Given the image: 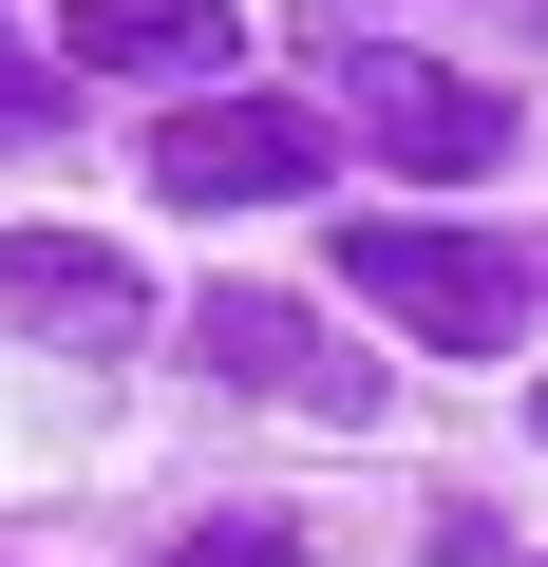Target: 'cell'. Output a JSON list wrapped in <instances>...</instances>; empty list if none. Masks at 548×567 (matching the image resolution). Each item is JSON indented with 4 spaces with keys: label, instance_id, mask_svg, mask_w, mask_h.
Here are the masks:
<instances>
[{
    "label": "cell",
    "instance_id": "cell-4",
    "mask_svg": "<svg viewBox=\"0 0 548 567\" xmlns=\"http://www.w3.org/2000/svg\"><path fill=\"white\" fill-rule=\"evenodd\" d=\"M0 322H39L58 360H114V341L152 322V284H133L114 246H76V227H0Z\"/></svg>",
    "mask_w": 548,
    "mask_h": 567
},
{
    "label": "cell",
    "instance_id": "cell-8",
    "mask_svg": "<svg viewBox=\"0 0 548 567\" xmlns=\"http://www.w3.org/2000/svg\"><path fill=\"white\" fill-rule=\"evenodd\" d=\"M39 114H58V76H39L20 39H0V133H39Z\"/></svg>",
    "mask_w": 548,
    "mask_h": 567
},
{
    "label": "cell",
    "instance_id": "cell-3",
    "mask_svg": "<svg viewBox=\"0 0 548 567\" xmlns=\"http://www.w3.org/2000/svg\"><path fill=\"white\" fill-rule=\"evenodd\" d=\"M189 341H208V379L285 398V416H322V435H360V416H379V379H360L303 303H265V284H208V303H189Z\"/></svg>",
    "mask_w": 548,
    "mask_h": 567
},
{
    "label": "cell",
    "instance_id": "cell-5",
    "mask_svg": "<svg viewBox=\"0 0 548 567\" xmlns=\"http://www.w3.org/2000/svg\"><path fill=\"white\" fill-rule=\"evenodd\" d=\"M360 133H379L397 171H492V152H510V95L435 76V58H360Z\"/></svg>",
    "mask_w": 548,
    "mask_h": 567
},
{
    "label": "cell",
    "instance_id": "cell-7",
    "mask_svg": "<svg viewBox=\"0 0 548 567\" xmlns=\"http://www.w3.org/2000/svg\"><path fill=\"white\" fill-rule=\"evenodd\" d=\"M170 567H303V548H285V529H189Z\"/></svg>",
    "mask_w": 548,
    "mask_h": 567
},
{
    "label": "cell",
    "instance_id": "cell-1",
    "mask_svg": "<svg viewBox=\"0 0 548 567\" xmlns=\"http://www.w3.org/2000/svg\"><path fill=\"white\" fill-rule=\"evenodd\" d=\"M341 284H360L397 341H435V360H510V341H529V246H492V227L360 208V227H341Z\"/></svg>",
    "mask_w": 548,
    "mask_h": 567
},
{
    "label": "cell",
    "instance_id": "cell-6",
    "mask_svg": "<svg viewBox=\"0 0 548 567\" xmlns=\"http://www.w3.org/2000/svg\"><path fill=\"white\" fill-rule=\"evenodd\" d=\"M58 58H95V76H189V58H246V20H227V0H76Z\"/></svg>",
    "mask_w": 548,
    "mask_h": 567
},
{
    "label": "cell",
    "instance_id": "cell-2",
    "mask_svg": "<svg viewBox=\"0 0 548 567\" xmlns=\"http://www.w3.org/2000/svg\"><path fill=\"white\" fill-rule=\"evenodd\" d=\"M152 189H170V208H303V189H322V114H285V95H208V114L152 133Z\"/></svg>",
    "mask_w": 548,
    "mask_h": 567
}]
</instances>
